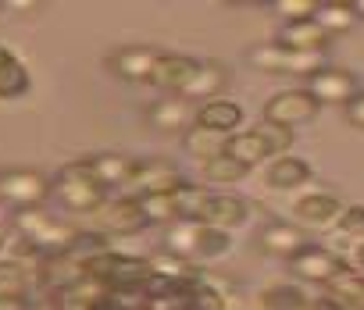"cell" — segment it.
I'll list each match as a JSON object with an SVG mask.
<instances>
[{
  "label": "cell",
  "instance_id": "19",
  "mask_svg": "<svg viewBox=\"0 0 364 310\" xmlns=\"http://www.w3.org/2000/svg\"><path fill=\"white\" fill-rule=\"evenodd\" d=\"M307 179H311V165L300 161V157H289V153H286V157H275L268 175H264V182L272 189H279V193H289V189L304 186Z\"/></svg>",
  "mask_w": 364,
  "mask_h": 310
},
{
  "label": "cell",
  "instance_id": "15",
  "mask_svg": "<svg viewBox=\"0 0 364 310\" xmlns=\"http://www.w3.org/2000/svg\"><path fill=\"white\" fill-rule=\"evenodd\" d=\"M182 182V175L175 172V165L168 161H139L132 186L139 189L136 196H150V193H171Z\"/></svg>",
  "mask_w": 364,
  "mask_h": 310
},
{
  "label": "cell",
  "instance_id": "30",
  "mask_svg": "<svg viewBox=\"0 0 364 310\" xmlns=\"http://www.w3.org/2000/svg\"><path fill=\"white\" fill-rule=\"evenodd\" d=\"M318 4H321V0H272V11H275L279 18H286V26H289V22H307V18H314Z\"/></svg>",
  "mask_w": 364,
  "mask_h": 310
},
{
  "label": "cell",
  "instance_id": "28",
  "mask_svg": "<svg viewBox=\"0 0 364 310\" xmlns=\"http://www.w3.org/2000/svg\"><path fill=\"white\" fill-rule=\"evenodd\" d=\"M139 207H143L146 225H171V221H175L171 193H150V196H139Z\"/></svg>",
  "mask_w": 364,
  "mask_h": 310
},
{
  "label": "cell",
  "instance_id": "8",
  "mask_svg": "<svg viewBox=\"0 0 364 310\" xmlns=\"http://www.w3.org/2000/svg\"><path fill=\"white\" fill-rule=\"evenodd\" d=\"M82 168L111 193V189L132 186L139 161L129 157V153H122V150H104V153H93V157H82Z\"/></svg>",
  "mask_w": 364,
  "mask_h": 310
},
{
  "label": "cell",
  "instance_id": "31",
  "mask_svg": "<svg viewBox=\"0 0 364 310\" xmlns=\"http://www.w3.org/2000/svg\"><path fill=\"white\" fill-rule=\"evenodd\" d=\"M261 139H264V146H268V153H272V157H286V153H289V146H293V132L289 128H282V125H257L254 128Z\"/></svg>",
  "mask_w": 364,
  "mask_h": 310
},
{
  "label": "cell",
  "instance_id": "4",
  "mask_svg": "<svg viewBox=\"0 0 364 310\" xmlns=\"http://www.w3.org/2000/svg\"><path fill=\"white\" fill-rule=\"evenodd\" d=\"M314 100H318V107L321 104H350L357 93H360V82H357V75L350 72V68H343V65H325V68H318L311 79H307V86H304Z\"/></svg>",
  "mask_w": 364,
  "mask_h": 310
},
{
  "label": "cell",
  "instance_id": "21",
  "mask_svg": "<svg viewBox=\"0 0 364 310\" xmlns=\"http://www.w3.org/2000/svg\"><path fill=\"white\" fill-rule=\"evenodd\" d=\"M225 143H229V135L211 132V128H200V125H193L186 135H182V146H186V153H190V157H197L200 165L222 157V153H225Z\"/></svg>",
  "mask_w": 364,
  "mask_h": 310
},
{
  "label": "cell",
  "instance_id": "5",
  "mask_svg": "<svg viewBox=\"0 0 364 310\" xmlns=\"http://www.w3.org/2000/svg\"><path fill=\"white\" fill-rule=\"evenodd\" d=\"M97 236H132L146 225L143 218V207H139V196H118V200H107L100 211L90 214Z\"/></svg>",
  "mask_w": 364,
  "mask_h": 310
},
{
  "label": "cell",
  "instance_id": "17",
  "mask_svg": "<svg viewBox=\"0 0 364 310\" xmlns=\"http://www.w3.org/2000/svg\"><path fill=\"white\" fill-rule=\"evenodd\" d=\"M314 22H318V29L332 40V36H346L360 18L353 15L350 0H321L318 11H314Z\"/></svg>",
  "mask_w": 364,
  "mask_h": 310
},
{
  "label": "cell",
  "instance_id": "6",
  "mask_svg": "<svg viewBox=\"0 0 364 310\" xmlns=\"http://www.w3.org/2000/svg\"><path fill=\"white\" fill-rule=\"evenodd\" d=\"M289 271L304 282H314V285H332L339 275H346V260L318 243H307L293 260H289Z\"/></svg>",
  "mask_w": 364,
  "mask_h": 310
},
{
  "label": "cell",
  "instance_id": "24",
  "mask_svg": "<svg viewBox=\"0 0 364 310\" xmlns=\"http://www.w3.org/2000/svg\"><path fill=\"white\" fill-rule=\"evenodd\" d=\"M328 299L343 310H364V275H339L328 285Z\"/></svg>",
  "mask_w": 364,
  "mask_h": 310
},
{
  "label": "cell",
  "instance_id": "2",
  "mask_svg": "<svg viewBox=\"0 0 364 310\" xmlns=\"http://www.w3.org/2000/svg\"><path fill=\"white\" fill-rule=\"evenodd\" d=\"M50 200V179L36 168H4L0 172V204L26 214L40 211Z\"/></svg>",
  "mask_w": 364,
  "mask_h": 310
},
{
  "label": "cell",
  "instance_id": "3",
  "mask_svg": "<svg viewBox=\"0 0 364 310\" xmlns=\"http://www.w3.org/2000/svg\"><path fill=\"white\" fill-rule=\"evenodd\" d=\"M318 114V100L300 86V89H282L275 93L268 104H264V121L268 125H282V128H300V125H311Z\"/></svg>",
  "mask_w": 364,
  "mask_h": 310
},
{
  "label": "cell",
  "instance_id": "20",
  "mask_svg": "<svg viewBox=\"0 0 364 310\" xmlns=\"http://www.w3.org/2000/svg\"><path fill=\"white\" fill-rule=\"evenodd\" d=\"M225 82H229V68H225L222 61H200V68H197V75H193V82H190V89H186V100H190V104H193L197 96L218 100V93L225 89Z\"/></svg>",
  "mask_w": 364,
  "mask_h": 310
},
{
  "label": "cell",
  "instance_id": "12",
  "mask_svg": "<svg viewBox=\"0 0 364 310\" xmlns=\"http://www.w3.org/2000/svg\"><path fill=\"white\" fill-rule=\"evenodd\" d=\"M257 243H261V250H264L268 257L293 260V257L307 246V236H304L296 225H289V221H272V225H264V228H261Z\"/></svg>",
  "mask_w": 364,
  "mask_h": 310
},
{
  "label": "cell",
  "instance_id": "10",
  "mask_svg": "<svg viewBox=\"0 0 364 310\" xmlns=\"http://www.w3.org/2000/svg\"><path fill=\"white\" fill-rule=\"evenodd\" d=\"M197 121V107L186 96H157L146 107V125L157 132H182L186 135Z\"/></svg>",
  "mask_w": 364,
  "mask_h": 310
},
{
  "label": "cell",
  "instance_id": "16",
  "mask_svg": "<svg viewBox=\"0 0 364 310\" xmlns=\"http://www.w3.org/2000/svg\"><path fill=\"white\" fill-rule=\"evenodd\" d=\"M275 43H282L286 50H300V54H325L328 36L318 29L314 18H307V22H289V26H282V33H279Z\"/></svg>",
  "mask_w": 364,
  "mask_h": 310
},
{
  "label": "cell",
  "instance_id": "11",
  "mask_svg": "<svg viewBox=\"0 0 364 310\" xmlns=\"http://www.w3.org/2000/svg\"><path fill=\"white\" fill-rule=\"evenodd\" d=\"M247 218H250L247 200H240V196H232V193H211V196H208V207H204V214H200V225L232 232V228H240Z\"/></svg>",
  "mask_w": 364,
  "mask_h": 310
},
{
  "label": "cell",
  "instance_id": "7",
  "mask_svg": "<svg viewBox=\"0 0 364 310\" xmlns=\"http://www.w3.org/2000/svg\"><path fill=\"white\" fill-rule=\"evenodd\" d=\"M157 61H161V50L150 43H129V47H118L114 54H107L111 75H118L125 82H150Z\"/></svg>",
  "mask_w": 364,
  "mask_h": 310
},
{
  "label": "cell",
  "instance_id": "34",
  "mask_svg": "<svg viewBox=\"0 0 364 310\" xmlns=\"http://www.w3.org/2000/svg\"><path fill=\"white\" fill-rule=\"evenodd\" d=\"M0 310H29L26 292H0Z\"/></svg>",
  "mask_w": 364,
  "mask_h": 310
},
{
  "label": "cell",
  "instance_id": "25",
  "mask_svg": "<svg viewBox=\"0 0 364 310\" xmlns=\"http://www.w3.org/2000/svg\"><path fill=\"white\" fill-rule=\"evenodd\" d=\"M229 246H232V236H229V232L200 225V228H197V246H193V257H200V260H211V257H222V253H229Z\"/></svg>",
  "mask_w": 364,
  "mask_h": 310
},
{
  "label": "cell",
  "instance_id": "32",
  "mask_svg": "<svg viewBox=\"0 0 364 310\" xmlns=\"http://www.w3.org/2000/svg\"><path fill=\"white\" fill-rule=\"evenodd\" d=\"M339 236H346L350 243H364V207H346L339 218Z\"/></svg>",
  "mask_w": 364,
  "mask_h": 310
},
{
  "label": "cell",
  "instance_id": "27",
  "mask_svg": "<svg viewBox=\"0 0 364 310\" xmlns=\"http://www.w3.org/2000/svg\"><path fill=\"white\" fill-rule=\"evenodd\" d=\"M250 168H243L240 161H232L229 153H222V157H215V161H208L204 165V179L208 182H218V186H229V182H243V175H247Z\"/></svg>",
  "mask_w": 364,
  "mask_h": 310
},
{
  "label": "cell",
  "instance_id": "13",
  "mask_svg": "<svg viewBox=\"0 0 364 310\" xmlns=\"http://www.w3.org/2000/svg\"><path fill=\"white\" fill-rule=\"evenodd\" d=\"M200 128H211V132H222V135H236V125H243V107L218 96V100H204L197 107V121Z\"/></svg>",
  "mask_w": 364,
  "mask_h": 310
},
{
  "label": "cell",
  "instance_id": "35",
  "mask_svg": "<svg viewBox=\"0 0 364 310\" xmlns=\"http://www.w3.org/2000/svg\"><path fill=\"white\" fill-rule=\"evenodd\" d=\"M350 8H353L357 18H364V0H350Z\"/></svg>",
  "mask_w": 364,
  "mask_h": 310
},
{
  "label": "cell",
  "instance_id": "29",
  "mask_svg": "<svg viewBox=\"0 0 364 310\" xmlns=\"http://www.w3.org/2000/svg\"><path fill=\"white\" fill-rule=\"evenodd\" d=\"M264 310H307V299L293 285H275L264 292Z\"/></svg>",
  "mask_w": 364,
  "mask_h": 310
},
{
  "label": "cell",
  "instance_id": "14",
  "mask_svg": "<svg viewBox=\"0 0 364 310\" xmlns=\"http://www.w3.org/2000/svg\"><path fill=\"white\" fill-rule=\"evenodd\" d=\"M296 218L304 221V225H311V228H332V225H339V218H343V204L332 196V193H311V196H304V200H296Z\"/></svg>",
  "mask_w": 364,
  "mask_h": 310
},
{
  "label": "cell",
  "instance_id": "1",
  "mask_svg": "<svg viewBox=\"0 0 364 310\" xmlns=\"http://www.w3.org/2000/svg\"><path fill=\"white\" fill-rule=\"evenodd\" d=\"M50 196H54L65 211H72V214H93V211H100V207L107 204V189L82 168V161H72V165H65V168L54 175Z\"/></svg>",
  "mask_w": 364,
  "mask_h": 310
},
{
  "label": "cell",
  "instance_id": "33",
  "mask_svg": "<svg viewBox=\"0 0 364 310\" xmlns=\"http://www.w3.org/2000/svg\"><path fill=\"white\" fill-rule=\"evenodd\" d=\"M343 111H346V121H350L353 128H360V132H364V89H360V93L343 107Z\"/></svg>",
  "mask_w": 364,
  "mask_h": 310
},
{
  "label": "cell",
  "instance_id": "26",
  "mask_svg": "<svg viewBox=\"0 0 364 310\" xmlns=\"http://www.w3.org/2000/svg\"><path fill=\"white\" fill-rule=\"evenodd\" d=\"M197 221H171L168 225V253H178V257H193V246H197Z\"/></svg>",
  "mask_w": 364,
  "mask_h": 310
},
{
  "label": "cell",
  "instance_id": "36",
  "mask_svg": "<svg viewBox=\"0 0 364 310\" xmlns=\"http://www.w3.org/2000/svg\"><path fill=\"white\" fill-rule=\"evenodd\" d=\"M314 310H343V306H336V303H332V299H321V303H318V306H314Z\"/></svg>",
  "mask_w": 364,
  "mask_h": 310
},
{
  "label": "cell",
  "instance_id": "9",
  "mask_svg": "<svg viewBox=\"0 0 364 310\" xmlns=\"http://www.w3.org/2000/svg\"><path fill=\"white\" fill-rule=\"evenodd\" d=\"M200 61L190 57V54H161L157 68H154V86L164 93V96H186L193 75H197Z\"/></svg>",
  "mask_w": 364,
  "mask_h": 310
},
{
  "label": "cell",
  "instance_id": "22",
  "mask_svg": "<svg viewBox=\"0 0 364 310\" xmlns=\"http://www.w3.org/2000/svg\"><path fill=\"white\" fill-rule=\"evenodd\" d=\"M225 153H229L232 161H240L243 168H254V165H261V161H268V157H272V153H268V146H264V139H261L254 128L229 135V143H225Z\"/></svg>",
  "mask_w": 364,
  "mask_h": 310
},
{
  "label": "cell",
  "instance_id": "18",
  "mask_svg": "<svg viewBox=\"0 0 364 310\" xmlns=\"http://www.w3.org/2000/svg\"><path fill=\"white\" fill-rule=\"evenodd\" d=\"M29 86H33L29 68L8 47H0V100H18L29 93Z\"/></svg>",
  "mask_w": 364,
  "mask_h": 310
},
{
  "label": "cell",
  "instance_id": "37",
  "mask_svg": "<svg viewBox=\"0 0 364 310\" xmlns=\"http://www.w3.org/2000/svg\"><path fill=\"white\" fill-rule=\"evenodd\" d=\"M357 264H360V267H364V243H360V246H357Z\"/></svg>",
  "mask_w": 364,
  "mask_h": 310
},
{
  "label": "cell",
  "instance_id": "23",
  "mask_svg": "<svg viewBox=\"0 0 364 310\" xmlns=\"http://www.w3.org/2000/svg\"><path fill=\"white\" fill-rule=\"evenodd\" d=\"M208 189L204 186H193V182H178L171 189V204H175V221H197L200 225V214L208 207Z\"/></svg>",
  "mask_w": 364,
  "mask_h": 310
}]
</instances>
